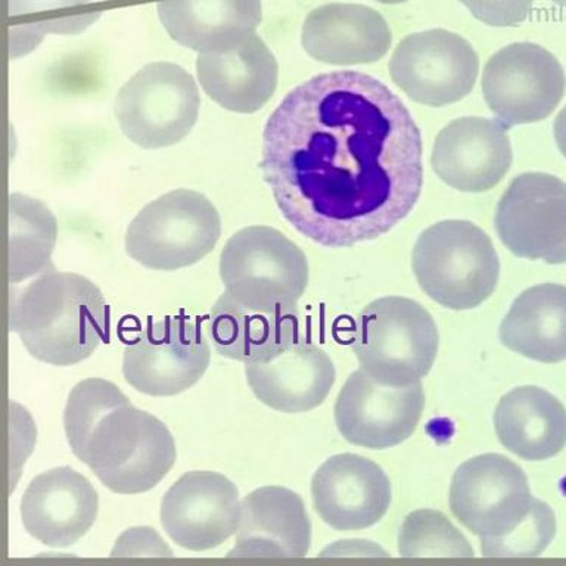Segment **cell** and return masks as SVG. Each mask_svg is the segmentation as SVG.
Returning a JSON list of instances; mask_svg holds the SVG:
<instances>
[{"mask_svg":"<svg viewBox=\"0 0 566 566\" xmlns=\"http://www.w3.org/2000/svg\"><path fill=\"white\" fill-rule=\"evenodd\" d=\"M207 334L221 357L243 365L272 360L301 336L295 313L255 312L238 304L226 292L212 305Z\"/></svg>","mask_w":566,"mask_h":566,"instance_id":"obj_25","label":"cell"},{"mask_svg":"<svg viewBox=\"0 0 566 566\" xmlns=\"http://www.w3.org/2000/svg\"><path fill=\"white\" fill-rule=\"evenodd\" d=\"M197 74L203 92L221 108L254 114L276 92L279 65L255 33L226 51L199 53Z\"/></svg>","mask_w":566,"mask_h":566,"instance_id":"obj_22","label":"cell"},{"mask_svg":"<svg viewBox=\"0 0 566 566\" xmlns=\"http://www.w3.org/2000/svg\"><path fill=\"white\" fill-rule=\"evenodd\" d=\"M157 9L170 38L198 53L237 46L263 20L261 0H164Z\"/></svg>","mask_w":566,"mask_h":566,"instance_id":"obj_23","label":"cell"},{"mask_svg":"<svg viewBox=\"0 0 566 566\" xmlns=\"http://www.w3.org/2000/svg\"><path fill=\"white\" fill-rule=\"evenodd\" d=\"M559 60L537 43L517 42L495 52L482 74V95L507 127L546 119L565 95Z\"/></svg>","mask_w":566,"mask_h":566,"instance_id":"obj_11","label":"cell"},{"mask_svg":"<svg viewBox=\"0 0 566 566\" xmlns=\"http://www.w3.org/2000/svg\"><path fill=\"white\" fill-rule=\"evenodd\" d=\"M64 429L75 458L113 493L153 490L177 460L170 429L111 380L88 378L71 389Z\"/></svg>","mask_w":566,"mask_h":566,"instance_id":"obj_2","label":"cell"},{"mask_svg":"<svg viewBox=\"0 0 566 566\" xmlns=\"http://www.w3.org/2000/svg\"><path fill=\"white\" fill-rule=\"evenodd\" d=\"M553 133L560 154L566 158V106L557 114L555 123H553Z\"/></svg>","mask_w":566,"mask_h":566,"instance_id":"obj_31","label":"cell"},{"mask_svg":"<svg viewBox=\"0 0 566 566\" xmlns=\"http://www.w3.org/2000/svg\"><path fill=\"white\" fill-rule=\"evenodd\" d=\"M201 95L189 71L172 62H153L137 71L115 97L123 135L142 149L177 145L192 132Z\"/></svg>","mask_w":566,"mask_h":566,"instance_id":"obj_9","label":"cell"},{"mask_svg":"<svg viewBox=\"0 0 566 566\" xmlns=\"http://www.w3.org/2000/svg\"><path fill=\"white\" fill-rule=\"evenodd\" d=\"M312 546V521L303 499L265 485L242 499L241 522L230 557H301Z\"/></svg>","mask_w":566,"mask_h":566,"instance_id":"obj_20","label":"cell"},{"mask_svg":"<svg viewBox=\"0 0 566 566\" xmlns=\"http://www.w3.org/2000/svg\"><path fill=\"white\" fill-rule=\"evenodd\" d=\"M495 230L513 255L566 263V184L542 171L516 176L500 198Z\"/></svg>","mask_w":566,"mask_h":566,"instance_id":"obj_13","label":"cell"},{"mask_svg":"<svg viewBox=\"0 0 566 566\" xmlns=\"http://www.w3.org/2000/svg\"><path fill=\"white\" fill-rule=\"evenodd\" d=\"M375 2L384 3V4H400L406 3L407 0H375Z\"/></svg>","mask_w":566,"mask_h":566,"instance_id":"obj_32","label":"cell"},{"mask_svg":"<svg viewBox=\"0 0 566 566\" xmlns=\"http://www.w3.org/2000/svg\"><path fill=\"white\" fill-rule=\"evenodd\" d=\"M220 237V214L210 199L176 189L149 202L132 220L126 251L146 269L176 272L206 259Z\"/></svg>","mask_w":566,"mask_h":566,"instance_id":"obj_8","label":"cell"},{"mask_svg":"<svg viewBox=\"0 0 566 566\" xmlns=\"http://www.w3.org/2000/svg\"><path fill=\"white\" fill-rule=\"evenodd\" d=\"M438 343L427 308L405 296H382L358 314L353 347L361 369L379 382L401 387L429 374Z\"/></svg>","mask_w":566,"mask_h":566,"instance_id":"obj_7","label":"cell"},{"mask_svg":"<svg viewBox=\"0 0 566 566\" xmlns=\"http://www.w3.org/2000/svg\"><path fill=\"white\" fill-rule=\"evenodd\" d=\"M473 18L491 27H516L528 18L534 0H459Z\"/></svg>","mask_w":566,"mask_h":566,"instance_id":"obj_30","label":"cell"},{"mask_svg":"<svg viewBox=\"0 0 566 566\" xmlns=\"http://www.w3.org/2000/svg\"><path fill=\"white\" fill-rule=\"evenodd\" d=\"M513 153L506 124L462 117L447 124L432 146L433 172L460 192H489L511 170Z\"/></svg>","mask_w":566,"mask_h":566,"instance_id":"obj_16","label":"cell"},{"mask_svg":"<svg viewBox=\"0 0 566 566\" xmlns=\"http://www.w3.org/2000/svg\"><path fill=\"white\" fill-rule=\"evenodd\" d=\"M500 340L531 360H566V286L542 283L513 301L500 325Z\"/></svg>","mask_w":566,"mask_h":566,"instance_id":"obj_26","label":"cell"},{"mask_svg":"<svg viewBox=\"0 0 566 566\" xmlns=\"http://www.w3.org/2000/svg\"><path fill=\"white\" fill-rule=\"evenodd\" d=\"M224 292L255 312L290 314L308 285L301 248L270 226H250L226 242L220 255Z\"/></svg>","mask_w":566,"mask_h":566,"instance_id":"obj_6","label":"cell"},{"mask_svg":"<svg viewBox=\"0 0 566 566\" xmlns=\"http://www.w3.org/2000/svg\"><path fill=\"white\" fill-rule=\"evenodd\" d=\"M301 43L327 65H363L382 60L392 31L376 9L360 3H326L305 18Z\"/></svg>","mask_w":566,"mask_h":566,"instance_id":"obj_19","label":"cell"},{"mask_svg":"<svg viewBox=\"0 0 566 566\" xmlns=\"http://www.w3.org/2000/svg\"><path fill=\"white\" fill-rule=\"evenodd\" d=\"M238 486L214 471H190L164 494L161 525L185 551L207 552L228 542L241 522Z\"/></svg>","mask_w":566,"mask_h":566,"instance_id":"obj_15","label":"cell"},{"mask_svg":"<svg viewBox=\"0 0 566 566\" xmlns=\"http://www.w3.org/2000/svg\"><path fill=\"white\" fill-rule=\"evenodd\" d=\"M211 361V345L202 322L185 316L148 321L124 348L123 376L150 397H172L192 388Z\"/></svg>","mask_w":566,"mask_h":566,"instance_id":"obj_10","label":"cell"},{"mask_svg":"<svg viewBox=\"0 0 566 566\" xmlns=\"http://www.w3.org/2000/svg\"><path fill=\"white\" fill-rule=\"evenodd\" d=\"M450 507L481 539L486 557L538 556L556 535L552 507L531 494L522 468L503 454H481L460 464Z\"/></svg>","mask_w":566,"mask_h":566,"instance_id":"obj_3","label":"cell"},{"mask_svg":"<svg viewBox=\"0 0 566 566\" xmlns=\"http://www.w3.org/2000/svg\"><path fill=\"white\" fill-rule=\"evenodd\" d=\"M388 66L392 82L410 99L441 108L472 92L480 73V57L462 35L431 29L402 39Z\"/></svg>","mask_w":566,"mask_h":566,"instance_id":"obj_12","label":"cell"},{"mask_svg":"<svg viewBox=\"0 0 566 566\" xmlns=\"http://www.w3.org/2000/svg\"><path fill=\"white\" fill-rule=\"evenodd\" d=\"M401 556H473L464 535L441 512L419 509L402 522L398 534Z\"/></svg>","mask_w":566,"mask_h":566,"instance_id":"obj_29","label":"cell"},{"mask_svg":"<svg viewBox=\"0 0 566 566\" xmlns=\"http://www.w3.org/2000/svg\"><path fill=\"white\" fill-rule=\"evenodd\" d=\"M57 238L55 217L38 199L11 195L9 281L18 283L44 272Z\"/></svg>","mask_w":566,"mask_h":566,"instance_id":"obj_28","label":"cell"},{"mask_svg":"<svg viewBox=\"0 0 566 566\" xmlns=\"http://www.w3.org/2000/svg\"><path fill=\"white\" fill-rule=\"evenodd\" d=\"M552 2H555L557 4H560V7H565L566 8V0H552Z\"/></svg>","mask_w":566,"mask_h":566,"instance_id":"obj_33","label":"cell"},{"mask_svg":"<svg viewBox=\"0 0 566 566\" xmlns=\"http://www.w3.org/2000/svg\"><path fill=\"white\" fill-rule=\"evenodd\" d=\"M9 327L31 357L52 366H74L108 343L109 308L87 277L52 270L13 294Z\"/></svg>","mask_w":566,"mask_h":566,"instance_id":"obj_4","label":"cell"},{"mask_svg":"<svg viewBox=\"0 0 566 566\" xmlns=\"http://www.w3.org/2000/svg\"><path fill=\"white\" fill-rule=\"evenodd\" d=\"M424 409L422 382L387 385L365 369L353 371L335 402V423L349 444L371 450L401 444L418 428Z\"/></svg>","mask_w":566,"mask_h":566,"instance_id":"obj_14","label":"cell"},{"mask_svg":"<svg viewBox=\"0 0 566 566\" xmlns=\"http://www.w3.org/2000/svg\"><path fill=\"white\" fill-rule=\"evenodd\" d=\"M247 382L264 406L282 413H305L321 406L336 379L334 361L303 336L272 360L245 365Z\"/></svg>","mask_w":566,"mask_h":566,"instance_id":"obj_21","label":"cell"},{"mask_svg":"<svg viewBox=\"0 0 566 566\" xmlns=\"http://www.w3.org/2000/svg\"><path fill=\"white\" fill-rule=\"evenodd\" d=\"M11 57L33 51L48 34H77L99 18L92 0H9Z\"/></svg>","mask_w":566,"mask_h":566,"instance_id":"obj_27","label":"cell"},{"mask_svg":"<svg viewBox=\"0 0 566 566\" xmlns=\"http://www.w3.org/2000/svg\"><path fill=\"white\" fill-rule=\"evenodd\" d=\"M20 512L31 537L48 547H70L95 524L99 495L75 469L53 468L31 480L22 494Z\"/></svg>","mask_w":566,"mask_h":566,"instance_id":"obj_18","label":"cell"},{"mask_svg":"<svg viewBox=\"0 0 566 566\" xmlns=\"http://www.w3.org/2000/svg\"><path fill=\"white\" fill-rule=\"evenodd\" d=\"M499 441L517 458L542 462L566 446V409L546 389L526 385L500 398L494 411Z\"/></svg>","mask_w":566,"mask_h":566,"instance_id":"obj_24","label":"cell"},{"mask_svg":"<svg viewBox=\"0 0 566 566\" xmlns=\"http://www.w3.org/2000/svg\"><path fill=\"white\" fill-rule=\"evenodd\" d=\"M411 268L424 294L450 310L478 307L493 295L500 276L493 241L468 220L424 229L415 243Z\"/></svg>","mask_w":566,"mask_h":566,"instance_id":"obj_5","label":"cell"},{"mask_svg":"<svg viewBox=\"0 0 566 566\" xmlns=\"http://www.w3.org/2000/svg\"><path fill=\"white\" fill-rule=\"evenodd\" d=\"M260 168L292 228L318 245L349 248L413 211L423 186L422 135L380 80L318 74L270 115Z\"/></svg>","mask_w":566,"mask_h":566,"instance_id":"obj_1","label":"cell"},{"mask_svg":"<svg viewBox=\"0 0 566 566\" xmlns=\"http://www.w3.org/2000/svg\"><path fill=\"white\" fill-rule=\"evenodd\" d=\"M314 509L336 531L378 524L391 506V482L382 468L363 455H332L312 480Z\"/></svg>","mask_w":566,"mask_h":566,"instance_id":"obj_17","label":"cell"}]
</instances>
